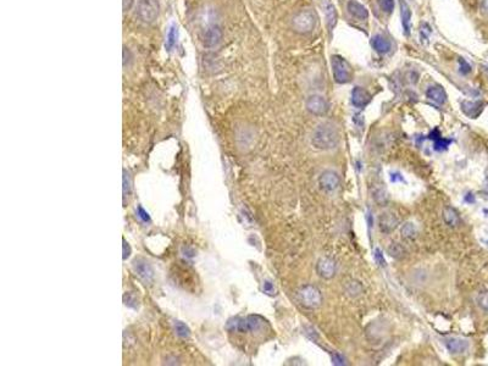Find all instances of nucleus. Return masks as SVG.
<instances>
[{"label":"nucleus","mask_w":488,"mask_h":366,"mask_svg":"<svg viewBox=\"0 0 488 366\" xmlns=\"http://www.w3.org/2000/svg\"><path fill=\"white\" fill-rule=\"evenodd\" d=\"M339 141V132L332 123H321L314 131L311 143L316 149L331 150L338 147Z\"/></svg>","instance_id":"f257e3e1"},{"label":"nucleus","mask_w":488,"mask_h":366,"mask_svg":"<svg viewBox=\"0 0 488 366\" xmlns=\"http://www.w3.org/2000/svg\"><path fill=\"white\" fill-rule=\"evenodd\" d=\"M159 5L158 0H138L136 5V16L144 23H153L158 18Z\"/></svg>","instance_id":"f03ea898"},{"label":"nucleus","mask_w":488,"mask_h":366,"mask_svg":"<svg viewBox=\"0 0 488 366\" xmlns=\"http://www.w3.org/2000/svg\"><path fill=\"white\" fill-rule=\"evenodd\" d=\"M315 25H316V16L311 10H301V11L296 13L292 20L293 29L301 34L312 32Z\"/></svg>","instance_id":"7ed1b4c3"},{"label":"nucleus","mask_w":488,"mask_h":366,"mask_svg":"<svg viewBox=\"0 0 488 366\" xmlns=\"http://www.w3.org/2000/svg\"><path fill=\"white\" fill-rule=\"evenodd\" d=\"M299 301L301 305L309 309L319 308L322 303V294L317 287L312 286V284H306V286L301 287L298 293Z\"/></svg>","instance_id":"20e7f679"},{"label":"nucleus","mask_w":488,"mask_h":366,"mask_svg":"<svg viewBox=\"0 0 488 366\" xmlns=\"http://www.w3.org/2000/svg\"><path fill=\"white\" fill-rule=\"evenodd\" d=\"M331 65H332L333 77L337 83H348L352 80V69H350L349 64L341 58L339 55H333L331 58Z\"/></svg>","instance_id":"39448f33"},{"label":"nucleus","mask_w":488,"mask_h":366,"mask_svg":"<svg viewBox=\"0 0 488 366\" xmlns=\"http://www.w3.org/2000/svg\"><path fill=\"white\" fill-rule=\"evenodd\" d=\"M306 110L315 116H323L328 111V103L322 95L312 94L305 101Z\"/></svg>","instance_id":"423d86ee"},{"label":"nucleus","mask_w":488,"mask_h":366,"mask_svg":"<svg viewBox=\"0 0 488 366\" xmlns=\"http://www.w3.org/2000/svg\"><path fill=\"white\" fill-rule=\"evenodd\" d=\"M319 185L325 192H334L341 185V177L333 170H326L320 175Z\"/></svg>","instance_id":"0eeeda50"},{"label":"nucleus","mask_w":488,"mask_h":366,"mask_svg":"<svg viewBox=\"0 0 488 366\" xmlns=\"http://www.w3.org/2000/svg\"><path fill=\"white\" fill-rule=\"evenodd\" d=\"M222 39V29L218 25H210L204 32L203 45L205 48H215L220 44Z\"/></svg>","instance_id":"6e6552de"},{"label":"nucleus","mask_w":488,"mask_h":366,"mask_svg":"<svg viewBox=\"0 0 488 366\" xmlns=\"http://www.w3.org/2000/svg\"><path fill=\"white\" fill-rule=\"evenodd\" d=\"M316 273L321 278H332L336 274V263L330 258H321L316 264Z\"/></svg>","instance_id":"1a4fd4ad"},{"label":"nucleus","mask_w":488,"mask_h":366,"mask_svg":"<svg viewBox=\"0 0 488 366\" xmlns=\"http://www.w3.org/2000/svg\"><path fill=\"white\" fill-rule=\"evenodd\" d=\"M399 225V220L398 217L395 216L394 214H390V212H385L380 216L379 219V226L381 232L384 233H390L398 227Z\"/></svg>","instance_id":"9d476101"},{"label":"nucleus","mask_w":488,"mask_h":366,"mask_svg":"<svg viewBox=\"0 0 488 366\" xmlns=\"http://www.w3.org/2000/svg\"><path fill=\"white\" fill-rule=\"evenodd\" d=\"M133 268L136 273L141 278L144 279L145 282H152L153 277H154V271H153L152 266L144 259H136L133 262Z\"/></svg>","instance_id":"9b49d317"},{"label":"nucleus","mask_w":488,"mask_h":366,"mask_svg":"<svg viewBox=\"0 0 488 366\" xmlns=\"http://www.w3.org/2000/svg\"><path fill=\"white\" fill-rule=\"evenodd\" d=\"M371 101V94L363 87H355L352 91V103L355 107H365Z\"/></svg>","instance_id":"f8f14e48"},{"label":"nucleus","mask_w":488,"mask_h":366,"mask_svg":"<svg viewBox=\"0 0 488 366\" xmlns=\"http://www.w3.org/2000/svg\"><path fill=\"white\" fill-rule=\"evenodd\" d=\"M348 12L353 16L357 20L364 21L369 17V11L364 5H361L360 2H358L357 0H349L347 5Z\"/></svg>","instance_id":"ddd939ff"},{"label":"nucleus","mask_w":488,"mask_h":366,"mask_svg":"<svg viewBox=\"0 0 488 366\" xmlns=\"http://www.w3.org/2000/svg\"><path fill=\"white\" fill-rule=\"evenodd\" d=\"M426 95H427L428 99H431V100L439 105L444 104L447 100V93L441 86H432V87H430L426 91Z\"/></svg>","instance_id":"4468645a"},{"label":"nucleus","mask_w":488,"mask_h":366,"mask_svg":"<svg viewBox=\"0 0 488 366\" xmlns=\"http://www.w3.org/2000/svg\"><path fill=\"white\" fill-rule=\"evenodd\" d=\"M446 347L452 354H462L469 348V342L462 338H450L446 342Z\"/></svg>","instance_id":"2eb2a0df"},{"label":"nucleus","mask_w":488,"mask_h":366,"mask_svg":"<svg viewBox=\"0 0 488 366\" xmlns=\"http://www.w3.org/2000/svg\"><path fill=\"white\" fill-rule=\"evenodd\" d=\"M371 47L374 48L375 52L386 54L390 52L392 45H390V42L387 38H385L381 34H377V36L373 37V39H371Z\"/></svg>","instance_id":"dca6fc26"},{"label":"nucleus","mask_w":488,"mask_h":366,"mask_svg":"<svg viewBox=\"0 0 488 366\" xmlns=\"http://www.w3.org/2000/svg\"><path fill=\"white\" fill-rule=\"evenodd\" d=\"M385 184L380 183V184H375L373 188V198L379 205L384 206L388 203V193L384 187Z\"/></svg>","instance_id":"f3484780"},{"label":"nucleus","mask_w":488,"mask_h":366,"mask_svg":"<svg viewBox=\"0 0 488 366\" xmlns=\"http://www.w3.org/2000/svg\"><path fill=\"white\" fill-rule=\"evenodd\" d=\"M400 13H401V23H403L404 31H405V33H409L410 20H411V10L405 0H400Z\"/></svg>","instance_id":"a211bd4d"},{"label":"nucleus","mask_w":488,"mask_h":366,"mask_svg":"<svg viewBox=\"0 0 488 366\" xmlns=\"http://www.w3.org/2000/svg\"><path fill=\"white\" fill-rule=\"evenodd\" d=\"M443 220L446 225L450 226V227H455L460 223V217L458 212L453 208H449V206H447L443 210Z\"/></svg>","instance_id":"6ab92c4d"},{"label":"nucleus","mask_w":488,"mask_h":366,"mask_svg":"<svg viewBox=\"0 0 488 366\" xmlns=\"http://www.w3.org/2000/svg\"><path fill=\"white\" fill-rule=\"evenodd\" d=\"M245 322H247V332H254V331H258L259 328L263 326V324L265 321L260 316L252 315V316L245 317Z\"/></svg>","instance_id":"aec40b11"},{"label":"nucleus","mask_w":488,"mask_h":366,"mask_svg":"<svg viewBox=\"0 0 488 366\" xmlns=\"http://www.w3.org/2000/svg\"><path fill=\"white\" fill-rule=\"evenodd\" d=\"M346 292L350 298H357L364 292V287L360 282L350 281L346 286Z\"/></svg>","instance_id":"412c9836"},{"label":"nucleus","mask_w":488,"mask_h":366,"mask_svg":"<svg viewBox=\"0 0 488 366\" xmlns=\"http://www.w3.org/2000/svg\"><path fill=\"white\" fill-rule=\"evenodd\" d=\"M463 110L468 116L470 117H476L477 115L481 112L482 110V104L480 103H469V101H465L463 103Z\"/></svg>","instance_id":"4be33fe9"},{"label":"nucleus","mask_w":488,"mask_h":366,"mask_svg":"<svg viewBox=\"0 0 488 366\" xmlns=\"http://www.w3.org/2000/svg\"><path fill=\"white\" fill-rule=\"evenodd\" d=\"M325 12H326V20H327L328 28H330V32H332V29L334 28V26H336V22H337L336 9H334L332 4H328L327 6H326Z\"/></svg>","instance_id":"5701e85b"},{"label":"nucleus","mask_w":488,"mask_h":366,"mask_svg":"<svg viewBox=\"0 0 488 366\" xmlns=\"http://www.w3.org/2000/svg\"><path fill=\"white\" fill-rule=\"evenodd\" d=\"M387 253L390 255V257L394 258V259H401V258L405 255V249H404V247L401 246V244L395 243L394 242V243H392L390 247H388Z\"/></svg>","instance_id":"b1692460"},{"label":"nucleus","mask_w":488,"mask_h":366,"mask_svg":"<svg viewBox=\"0 0 488 366\" xmlns=\"http://www.w3.org/2000/svg\"><path fill=\"white\" fill-rule=\"evenodd\" d=\"M401 236L406 239L414 238V237L416 236V227H415L414 223L406 222L405 225L401 227Z\"/></svg>","instance_id":"393cba45"},{"label":"nucleus","mask_w":488,"mask_h":366,"mask_svg":"<svg viewBox=\"0 0 488 366\" xmlns=\"http://www.w3.org/2000/svg\"><path fill=\"white\" fill-rule=\"evenodd\" d=\"M431 139H433L435 141V149L436 150H442V149H446L447 147L450 144V142L452 141H449V139H444V138H442L441 136H437L435 137V134L433 133H431V137H430Z\"/></svg>","instance_id":"a878e982"},{"label":"nucleus","mask_w":488,"mask_h":366,"mask_svg":"<svg viewBox=\"0 0 488 366\" xmlns=\"http://www.w3.org/2000/svg\"><path fill=\"white\" fill-rule=\"evenodd\" d=\"M175 328H176L177 336H179V337H181V338H188L191 336L190 328L186 326L183 322H181V321L175 322Z\"/></svg>","instance_id":"bb28decb"},{"label":"nucleus","mask_w":488,"mask_h":366,"mask_svg":"<svg viewBox=\"0 0 488 366\" xmlns=\"http://www.w3.org/2000/svg\"><path fill=\"white\" fill-rule=\"evenodd\" d=\"M175 44H176V27L172 26L171 28H170L169 33H167V40H166L167 50H171Z\"/></svg>","instance_id":"cd10ccee"},{"label":"nucleus","mask_w":488,"mask_h":366,"mask_svg":"<svg viewBox=\"0 0 488 366\" xmlns=\"http://www.w3.org/2000/svg\"><path fill=\"white\" fill-rule=\"evenodd\" d=\"M477 303H479V305L481 306L484 310L488 311V290H485V292L480 293L479 298H477Z\"/></svg>","instance_id":"c85d7f7f"},{"label":"nucleus","mask_w":488,"mask_h":366,"mask_svg":"<svg viewBox=\"0 0 488 366\" xmlns=\"http://www.w3.org/2000/svg\"><path fill=\"white\" fill-rule=\"evenodd\" d=\"M380 6L386 13H390L394 7V0H379Z\"/></svg>","instance_id":"c756f323"},{"label":"nucleus","mask_w":488,"mask_h":366,"mask_svg":"<svg viewBox=\"0 0 488 366\" xmlns=\"http://www.w3.org/2000/svg\"><path fill=\"white\" fill-rule=\"evenodd\" d=\"M374 258H375V260H376V263L379 264V265L381 266V268H386V266H387V263H386L384 254H382L381 249H380V248L375 249Z\"/></svg>","instance_id":"7c9ffc66"},{"label":"nucleus","mask_w":488,"mask_h":366,"mask_svg":"<svg viewBox=\"0 0 488 366\" xmlns=\"http://www.w3.org/2000/svg\"><path fill=\"white\" fill-rule=\"evenodd\" d=\"M123 301H125V305H127L128 308H137V298L131 293L123 295Z\"/></svg>","instance_id":"2f4dec72"},{"label":"nucleus","mask_w":488,"mask_h":366,"mask_svg":"<svg viewBox=\"0 0 488 366\" xmlns=\"http://www.w3.org/2000/svg\"><path fill=\"white\" fill-rule=\"evenodd\" d=\"M131 192V181H129V176L126 174V171H123V194L125 196L129 194Z\"/></svg>","instance_id":"473e14b6"},{"label":"nucleus","mask_w":488,"mask_h":366,"mask_svg":"<svg viewBox=\"0 0 488 366\" xmlns=\"http://www.w3.org/2000/svg\"><path fill=\"white\" fill-rule=\"evenodd\" d=\"M137 214H138V217H139V219L142 220V221H144V222H150V217H149V215H148V212L145 211V210L143 209L141 205H138V208H137Z\"/></svg>","instance_id":"72a5a7b5"},{"label":"nucleus","mask_w":488,"mask_h":366,"mask_svg":"<svg viewBox=\"0 0 488 366\" xmlns=\"http://www.w3.org/2000/svg\"><path fill=\"white\" fill-rule=\"evenodd\" d=\"M264 292H265L266 294H270V295L274 294L275 288H274V284H272V282L270 281L264 282Z\"/></svg>","instance_id":"f704fd0d"},{"label":"nucleus","mask_w":488,"mask_h":366,"mask_svg":"<svg viewBox=\"0 0 488 366\" xmlns=\"http://www.w3.org/2000/svg\"><path fill=\"white\" fill-rule=\"evenodd\" d=\"M459 63H460V72L462 74H469V72L471 71V67L469 66V64L466 63L465 60H463V59H460L459 60Z\"/></svg>","instance_id":"c9c22d12"},{"label":"nucleus","mask_w":488,"mask_h":366,"mask_svg":"<svg viewBox=\"0 0 488 366\" xmlns=\"http://www.w3.org/2000/svg\"><path fill=\"white\" fill-rule=\"evenodd\" d=\"M133 2H134V0H122L123 12L128 11V10L132 7V5H133Z\"/></svg>","instance_id":"e433bc0d"},{"label":"nucleus","mask_w":488,"mask_h":366,"mask_svg":"<svg viewBox=\"0 0 488 366\" xmlns=\"http://www.w3.org/2000/svg\"><path fill=\"white\" fill-rule=\"evenodd\" d=\"M333 364L344 365V359L339 354H334L333 355Z\"/></svg>","instance_id":"4c0bfd02"},{"label":"nucleus","mask_w":488,"mask_h":366,"mask_svg":"<svg viewBox=\"0 0 488 366\" xmlns=\"http://www.w3.org/2000/svg\"><path fill=\"white\" fill-rule=\"evenodd\" d=\"M131 60L129 59V52L127 50V48H123V66L126 67V65H128V61Z\"/></svg>","instance_id":"58836bf2"},{"label":"nucleus","mask_w":488,"mask_h":366,"mask_svg":"<svg viewBox=\"0 0 488 366\" xmlns=\"http://www.w3.org/2000/svg\"><path fill=\"white\" fill-rule=\"evenodd\" d=\"M481 11L484 15L488 16V0H481Z\"/></svg>","instance_id":"ea45409f"},{"label":"nucleus","mask_w":488,"mask_h":366,"mask_svg":"<svg viewBox=\"0 0 488 366\" xmlns=\"http://www.w3.org/2000/svg\"><path fill=\"white\" fill-rule=\"evenodd\" d=\"M129 253H131V249H129L128 244L126 243V241H123V259H126V258L128 257Z\"/></svg>","instance_id":"a19ab883"}]
</instances>
